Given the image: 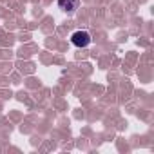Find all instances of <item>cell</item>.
Wrapping results in <instances>:
<instances>
[{"instance_id":"7a4b0ae2","label":"cell","mask_w":154,"mask_h":154,"mask_svg":"<svg viewBox=\"0 0 154 154\" xmlns=\"http://www.w3.org/2000/svg\"><path fill=\"white\" fill-rule=\"evenodd\" d=\"M80 0H58V8L65 13H72L76 8H78Z\"/></svg>"},{"instance_id":"6da1fadb","label":"cell","mask_w":154,"mask_h":154,"mask_svg":"<svg viewBox=\"0 0 154 154\" xmlns=\"http://www.w3.org/2000/svg\"><path fill=\"white\" fill-rule=\"evenodd\" d=\"M91 35L87 33V31H74L72 35H71V42H72V45H76V47H80V49H84V47H87L89 44H91Z\"/></svg>"}]
</instances>
